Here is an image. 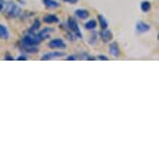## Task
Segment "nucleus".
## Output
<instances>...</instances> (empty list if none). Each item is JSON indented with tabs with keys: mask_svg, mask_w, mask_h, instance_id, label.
Segmentation results:
<instances>
[{
	"mask_svg": "<svg viewBox=\"0 0 159 160\" xmlns=\"http://www.w3.org/2000/svg\"><path fill=\"white\" fill-rule=\"evenodd\" d=\"M4 13L7 14L8 17L16 18L18 16H20L21 13H22V11H21V8L18 7V5L15 3V2L10 1V2H7V3H5Z\"/></svg>",
	"mask_w": 159,
	"mask_h": 160,
	"instance_id": "f257e3e1",
	"label": "nucleus"
},
{
	"mask_svg": "<svg viewBox=\"0 0 159 160\" xmlns=\"http://www.w3.org/2000/svg\"><path fill=\"white\" fill-rule=\"evenodd\" d=\"M68 28L71 31V32H73L74 36H76L77 38H80L82 39V32L80 31V28H79V24H77V20L74 19V18H71L69 17V19H68Z\"/></svg>",
	"mask_w": 159,
	"mask_h": 160,
	"instance_id": "f03ea898",
	"label": "nucleus"
},
{
	"mask_svg": "<svg viewBox=\"0 0 159 160\" xmlns=\"http://www.w3.org/2000/svg\"><path fill=\"white\" fill-rule=\"evenodd\" d=\"M48 46L52 48V49H62V48H65V42L62 40V39H52V41L48 43Z\"/></svg>",
	"mask_w": 159,
	"mask_h": 160,
	"instance_id": "7ed1b4c3",
	"label": "nucleus"
},
{
	"mask_svg": "<svg viewBox=\"0 0 159 160\" xmlns=\"http://www.w3.org/2000/svg\"><path fill=\"white\" fill-rule=\"evenodd\" d=\"M65 56V52H62V51H53V52H47L45 53L44 56L41 57V60L43 61H49V60H52V59H56V58H61V57H64Z\"/></svg>",
	"mask_w": 159,
	"mask_h": 160,
	"instance_id": "20e7f679",
	"label": "nucleus"
},
{
	"mask_svg": "<svg viewBox=\"0 0 159 160\" xmlns=\"http://www.w3.org/2000/svg\"><path fill=\"white\" fill-rule=\"evenodd\" d=\"M100 37L102 39V41L107 43V42L111 41L113 39V35L108 28H105V29H102L101 32H100Z\"/></svg>",
	"mask_w": 159,
	"mask_h": 160,
	"instance_id": "39448f33",
	"label": "nucleus"
},
{
	"mask_svg": "<svg viewBox=\"0 0 159 160\" xmlns=\"http://www.w3.org/2000/svg\"><path fill=\"white\" fill-rule=\"evenodd\" d=\"M109 52L115 58H118L121 56V49H119V46L116 42H113V43L110 44L109 46Z\"/></svg>",
	"mask_w": 159,
	"mask_h": 160,
	"instance_id": "423d86ee",
	"label": "nucleus"
},
{
	"mask_svg": "<svg viewBox=\"0 0 159 160\" xmlns=\"http://www.w3.org/2000/svg\"><path fill=\"white\" fill-rule=\"evenodd\" d=\"M8 38H10V32L7 28V26H4L3 24H0V39L7 40Z\"/></svg>",
	"mask_w": 159,
	"mask_h": 160,
	"instance_id": "0eeeda50",
	"label": "nucleus"
},
{
	"mask_svg": "<svg viewBox=\"0 0 159 160\" xmlns=\"http://www.w3.org/2000/svg\"><path fill=\"white\" fill-rule=\"evenodd\" d=\"M149 29H150V25H149V24L142 22V21H139V22H137V24H136V31L138 32H148Z\"/></svg>",
	"mask_w": 159,
	"mask_h": 160,
	"instance_id": "6e6552de",
	"label": "nucleus"
},
{
	"mask_svg": "<svg viewBox=\"0 0 159 160\" xmlns=\"http://www.w3.org/2000/svg\"><path fill=\"white\" fill-rule=\"evenodd\" d=\"M42 2L47 8H57L60 7V3L56 0H42Z\"/></svg>",
	"mask_w": 159,
	"mask_h": 160,
	"instance_id": "1a4fd4ad",
	"label": "nucleus"
},
{
	"mask_svg": "<svg viewBox=\"0 0 159 160\" xmlns=\"http://www.w3.org/2000/svg\"><path fill=\"white\" fill-rule=\"evenodd\" d=\"M43 21L45 23L52 24V23H58L59 22V18L56 15H46L43 17Z\"/></svg>",
	"mask_w": 159,
	"mask_h": 160,
	"instance_id": "9d476101",
	"label": "nucleus"
},
{
	"mask_svg": "<svg viewBox=\"0 0 159 160\" xmlns=\"http://www.w3.org/2000/svg\"><path fill=\"white\" fill-rule=\"evenodd\" d=\"M89 12L87 10H84V8H79V10L76 11V16L80 19H87L89 17Z\"/></svg>",
	"mask_w": 159,
	"mask_h": 160,
	"instance_id": "9b49d317",
	"label": "nucleus"
},
{
	"mask_svg": "<svg viewBox=\"0 0 159 160\" xmlns=\"http://www.w3.org/2000/svg\"><path fill=\"white\" fill-rule=\"evenodd\" d=\"M52 32V28H44V29H42V31L39 32L38 35H39V37H40L41 40H44V39L49 37V32Z\"/></svg>",
	"mask_w": 159,
	"mask_h": 160,
	"instance_id": "f8f14e48",
	"label": "nucleus"
},
{
	"mask_svg": "<svg viewBox=\"0 0 159 160\" xmlns=\"http://www.w3.org/2000/svg\"><path fill=\"white\" fill-rule=\"evenodd\" d=\"M97 19H98V22H100V25H101L102 29L108 28V21H107L106 18L103 16V15H98Z\"/></svg>",
	"mask_w": 159,
	"mask_h": 160,
	"instance_id": "ddd939ff",
	"label": "nucleus"
},
{
	"mask_svg": "<svg viewBox=\"0 0 159 160\" xmlns=\"http://www.w3.org/2000/svg\"><path fill=\"white\" fill-rule=\"evenodd\" d=\"M140 8H142V11L143 13H148V12L151 10V3H150L149 1H142V3H140Z\"/></svg>",
	"mask_w": 159,
	"mask_h": 160,
	"instance_id": "4468645a",
	"label": "nucleus"
},
{
	"mask_svg": "<svg viewBox=\"0 0 159 160\" xmlns=\"http://www.w3.org/2000/svg\"><path fill=\"white\" fill-rule=\"evenodd\" d=\"M97 28V21L95 20H89L88 22L85 23V28L86 29H89V31H92V29H94Z\"/></svg>",
	"mask_w": 159,
	"mask_h": 160,
	"instance_id": "2eb2a0df",
	"label": "nucleus"
},
{
	"mask_svg": "<svg viewBox=\"0 0 159 160\" xmlns=\"http://www.w3.org/2000/svg\"><path fill=\"white\" fill-rule=\"evenodd\" d=\"M39 28H40V21L39 20H37V21H35V23L32 24V28H29V31L31 32H36L39 29Z\"/></svg>",
	"mask_w": 159,
	"mask_h": 160,
	"instance_id": "dca6fc26",
	"label": "nucleus"
},
{
	"mask_svg": "<svg viewBox=\"0 0 159 160\" xmlns=\"http://www.w3.org/2000/svg\"><path fill=\"white\" fill-rule=\"evenodd\" d=\"M4 7H5L4 0H0V12H2V11H3Z\"/></svg>",
	"mask_w": 159,
	"mask_h": 160,
	"instance_id": "f3484780",
	"label": "nucleus"
},
{
	"mask_svg": "<svg viewBox=\"0 0 159 160\" xmlns=\"http://www.w3.org/2000/svg\"><path fill=\"white\" fill-rule=\"evenodd\" d=\"M17 60H18V61H25V60H27V58L24 57V56H19L17 58Z\"/></svg>",
	"mask_w": 159,
	"mask_h": 160,
	"instance_id": "a211bd4d",
	"label": "nucleus"
},
{
	"mask_svg": "<svg viewBox=\"0 0 159 160\" xmlns=\"http://www.w3.org/2000/svg\"><path fill=\"white\" fill-rule=\"evenodd\" d=\"M63 1H65V2H69V3H71V4H76L79 0H63Z\"/></svg>",
	"mask_w": 159,
	"mask_h": 160,
	"instance_id": "6ab92c4d",
	"label": "nucleus"
},
{
	"mask_svg": "<svg viewBox=\"0 0 159 160\" xmlns=\"http://www.w3.org/2000/svg\"><path fill=\"white\" fill-rule=\"evenodd\" d=\"M97 59L98 60H102V61H107V60H108V58H107L106 56H98Z\"/></svg>",
	"mask_w": 159,
	"mask_h": 160,
	"instance_id": "aec40b11",
	"label": "nucleus"
},
{
	"mask_svg": "<svg viewBox=\"0 0 159 160\" xmlns=\"http://www.w3.org/2000/svg\"><path fill=\"white\" fill-rule=\"evenodd\" d=\"M4 60H11V61H13V60H14V58H13V57H11V56H5L4 57Z\"/></svg>",
	"mask_w": 159,
	"mask_h": 160,
	"instance_id": "412c9836",
	"label": "nucleus"
},
{
	"mask_svg": "<svg viewBox=\"0 0 159 160\" xmlns=\"http://www.w3.org/2000/svg\"><path fill=\"white\" fill-rule=\"evenodd\" d=\"M77 58H76V57H74V56H69V57H67V60H69V61H70V60H76Z\"/></svg>",
	"mask_w": 159,
	"mask_h": 160,
	"instance_id": "4be33fe9",
	"label": "nucleus"
},
{
	"mask_svg": "<svg viewBox=\"0 0 159 160\" xmlns=\"http://www.w3.org/2000/svg\"><path fill=\"white\" fill-rule=\"evenodd\" d=\"M158 40H159V34H158Z\"/></svg>",
	"mask_w": 159,
	"mask_h": 160,
	"instance_id": "5701e85b",
	"label": "nucleus"
}]
</instances>
